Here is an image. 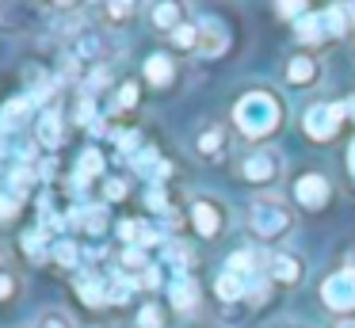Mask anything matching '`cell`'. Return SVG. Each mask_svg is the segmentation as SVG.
<instances>
[{
  "mask_svg": "<svg viewBox=\"0 0 355 328\" xmlns=\"http://www.w3.org/2000/svg\"><path fill=\"white\" fill-rule=\"evenodd\" d=\"M283 119H286V107L279 99V92L271 88H248L233 103V126L248 141H268L271 134H279Z\"/></svg>",
  "mask_w": 355,
  "mask_h": 328,
  "instance_id": "obj_1",
  "label": "cell"
},
{
  "mask_svg": "<svg viewBox=\"0 0 355 328\" xmlns=\"http://www.w3.org/2000/svg\"><path fill=\"white\" fill-rule=\"evenodd\" d=\"M245 221H248V233H252L256 241L275 244V241H283V236H291L294 210H291L286 198H279L275 191H268V195H256L252 202H248Z\"/></svg>",
  "mask_w": 355,
  "mask_h": 328,
  "instance_id": "obj_2",
  "label": "cell"
},
{
  "mask_svg": "<svg viewBox=\"0 0 355 328\" xmlns=\"http://www.w3.org/2000/svg\"><path fill=\"white\" fill-rule=\"evenodd\" d=\"M286 172V160L279 149H271V145H256V149H245L237 157V175L241 183H248V187H260L263 195H268L271 187H275L279 180H283Z\"/></svg>",
  "mask_w": 355,
  "mask_h": 328,
  "instance_id": "obj_3",
  "label": "cell"
},
{
  "mask_svg": "<svg viewBox=\"0 0 355 328\" xmlns=\"http://www.w3.org/2000/svg\"><path fill=\"white\" fill-rule=\"evenodd\" d=\"M321 305L340 320H355V267H336L321 279Z\"/></svg>",
  "mask_w": 355,
  "mask_h": 328,
  "instance_id": "obj_4",
  "label": "cell"
},
{
  "mask_svg": "<svg viewBox=\"0 0 355 328\" xmlns=\"http://www.w3.org/2000/svg\"><path fill=\"white\" fill-rule=\"evenodd\" d=\"M65 46H69V58L96 61V65H107V61L119 53L115 35H111V31H103V27H77Z\"/></svg>",
  "mask_w": 355,
  "mask_h": 328,
  "instance_id": "obj_5",
  "label": "cell"
},
{
  "mask_svg": "<svg viewBox=\"0 0 355 328\" xmlns=\"http://www.w3.org/2000/svg\"><path fill=\"white\" fill-rule=\"evenodd\" d=\"M187 225L195 229L199 241H218V236L225 233V225H230V214H225V206L218 202V198L199 195L187 206Z\"/></svg>",
  "mask_w": 355,
  "mask_h": 328,
  "instance_id": "obj_6",
  "label": "cell"
},
{
  "mask_svg": "<svg viewBox=\"0 0 355 328\" xmlns=\"http://www.w3.org/2000/svg\"><path fill=\"white\" fill-rule=\"evenodd\" d=\"M344 107L340 103H309L306 114H302V134L309 137V141L324 145L332 141V137L340 134V126H344Z\"/></svg>",
  "mask_w": 355,
  "mask_h": 328,
  "instance_id": "obj_7",
  "label": "cell"
},
{
  "mask_svg": "<svg viewBox=\"0 0 355 328\" xmlns=\"http://www.w3.org/2000/svg\"><path fill=\"white\" fill-rule=\"evenodd\" d=\"M263 275H268L275 286H298V282L306 279V259L291 248H275L268 256V264H263Z\"/></svg>",
  "mask_w": 355,
  "mask_h": 328,
  "instance_id": "obj_8",
  "label": "cell"
},
{
  "mask_svg": "<svg viewBox=\"0 0 355 328\" xmlns=\"http://www.w3.org/2000/svg\"><path fill=\"white\" fill-rule=\"evenodd\" d=\"M294 202L302 206V210H324V206L332 202V183L329 175L321 172H302L298 180H294Z\"/></svg>",
  "mask_w": 355,
  "mask_h": 328,
  "instance_id": "obj_9",
  "label": "cell"
},
{
  "mask_svg": "<svg viewBox=\"0 0 355 328\" xmlns=\"http://www.w3.org/2000/svg\"><path fill=\"white\" fill-rule=\"evenodd\" d=\"M230 42H233V35H230V27H225L222 19H214V15H207V19H199V58H207V61H214V58H222L225 50H230Z\"/></svg>",
  "mask_w": 355,
  "mask_h": 328,
  "instance_id": "obj_10",
  "label": "cell"
},
{
  "mask_svg": "<svg viewBox=\"0 0 355 328\" xmlns=\"http://www.w3.org/2000/svg\"><path fill=\"white\" fill-rule=\"evenodd\" d=\"M225 149H230V126L225 122H210L195 134V157L207 160V164H218L225 157Z\"/></svg>",
  "mask_w": 355,
  "mask_h": 328,
  "instance_id": "obj_11",
  "label": "cell"
},
{
  "mask_svg": "<svg viewBox=\"0 0 355 328\" xmlns=\"http://www.w3.org/2000/svg\"><path fill=\"white\" fill-rule=\"evenodd\" d=\"M199 297H202V290H199V282H195L191 271H176L168 279V302L176 313H191L195 305H199Z\"/></svg>",
  "mask_w": 355,
  "mask_h": 328,
  "instance_id": "obj_12",
  "label": "cell"
},
{
  "mask_svg": "<svg viewBox=\"0 0 355 328\" xmlns=\"http://www.w3.org/2000/svg\"><path fill=\"white\" fill-rule=\"evenodd\" d=\"M283 76H286V84L291 88H313L317 80H321V61L313 58V53H294L291 61H286V69H283Z\"/></svg>",
  "mask_w": 355,
  "mask_h": 328,
  "instance_id": "obj_13",
  "label": "cell"
},
{
  "mask_svg": "<svg viewBox=\"0 0 355 328\" xmlns=\"http://www.w3.org/2000/svg\"><path fill=\"white\" fill-rule=\"evenodd\" d=\"M141 73H146L149 88H172V80H176V61H172V53H149Z\"/></svg>",
  "mask_w": 355,
  "mask_h": 328,
  "instance_id": "obj_14",
  "label": "cell"
},
{
  "mask_svg": "<svg viewBox=\"0 0 355 328\" xmlns=\"http://www.w3.org/2000/svg\"><path fill=\"white\" fill-rule=\"evenodd\" d=\"M35 137H39L42 149H58V145H62V114H58V107L39 111V119H35Z\"/></svg>",
  "mask_w": 355,
  "mask_h": 328,
  "instance_id": "obj_15",
  "label": "cell"
},
{
  "mask_svg": "<svg viewBox=\"0 0 355 328\" xmlns=\"http://www.w3.org/2000/svg\"><path fill=\"white\" fill-rule=\"evenodd\" d=\"M294 38H298V42H306V46L324 42V38H329V27H324V15H321V12H309L306 19H298V23H294Z\"/></svg>",
  "mask_w": 355,
  "mask_h": 328,
  "instance_id": "obj_16",
  "label": "cell"
},
{
  "mask_svg": "<svg viewBox=\"0 0 355 328\" xmlns=\"http://www.w3.org/2000/svg\"><path fill=\"white\" fill-rule=\"evenodd\" d=\"M324 27H329V38H344L347 31L355 27V15H352V4H332L324 8Z\"/></svg>",
  "mask_w": 355,
  "mask_h": 328,
  "instance_id": "obj_17",
  "label": "cell"
},
{
  "mask_svg": "<svg viewBox=\"0 0 355 328\" xmlns=\"http://www.w3.org/2000/svg\"><path fill=\"white\" fill-rule=\"evenodd\" d=\"M77 294L85 305H92V309H100V305H107V279H88V275H77Z\"/></svg>",
  "mask_w": 355,
  "mask_h": 328,
  "instance_id": "obj_18",
  "label": "cell"
},
{
  "mask_svg": "<svg viewBox=\"0 0 355 328\" xmlns=\"http://www.w3.org/2000/svg\"><path fill=\"white\" fill-rule=\"evenodd\" d=\"M245 275H233V271H222L218 275V282H214V290H218V297L222 302H245Z\"/></svg>",
  "mask_w": 355,
  "mask_h": 328,
  "instance_id": "obj_19",
  "label": "cell"
},
{
  "mask_svg": "<svg viewBox=\"0 0 355 328\" xmlns=\"http://www.w3.org/2000/svg\"><path fill=\"white\" fill-rule=\"evenodd\" d=\"M153 27L157 31H164V35H172V31L180 27V23H184V8L180 4H153Z\"/></svg>",
  "mask_w": 355,
  "mask_h": 328,
  "instance_id": "obj_20",
  "label": "cell"
},
{
  "mask_svg": "<svg viewBox=\"0 0 355 328\" xmlns=\"http://www.w3.org/2000/svg\"><path fill=\"white\" fill-rule=\"evenodd\" d=\"M271 286H275V282H271L263 271L248 275V282H245V302H248V305H268V297H271Z\"/></svg>",
  "mask_w": 355,
  "mask_h": 328,
  "instance_id": "obj_21",
  "label": "cell"
},
{
  "mask_svg": "<svg viewBox=\"0 0 355 328\" xmlns=\"http://www.w3.org/2000/svg\"><path fill=\"white\" fill-rule=\"evenodd\" d=\"M225 271H233V275H256V271H263L260 267V256H256L252 248H241V252H233L230 259H225Z\"/></svg>",
  "mask_w": 355,
  "mask_h": 328,
  "instance_id": "obj_22",
  "label": "cell"
},
{
  "mask_svg": "<svg viewBox=\"0 0 355 328\" xmlns=\"http://www.w3.org/2000/svg\"><path fill=\"white\" fill-rule=\"evenodd\" d=\"M103 168H107V164H103V153L100 149H85V153H80V160H77V175H80V180H88V183L100 180Z\"/></svg>",
  "mask_w": 355,
  "mask_h": 328,
  "instance_id": "obj_23",
  "label": "cell"
},
{
  "mask_svg": "<svg viewBox=\"0 0 355 328\" xmlns=\"http://www.w3.org/2000/svg\"><path fill=\"white\" fill-rule=\"evenodd\" d=\"M80 229H85L88 236H100L103 229H107V206H85V218H80Z\"/></svg>",
  "mask_w": 355,
  "mask_h": 328,
  "instance_id": "obj_24",
  "label": "cell"
},
{
  "mask_svg": "<svg viewBox=\"0 0 355 328\" xmlns=\"http://www.w3.org/2000/svg\"><path fill=\"white\" fill-rule=\"evenodd\" d=\"M27 328H77V325H73V317L65 309H42Z\"/></svg>",
  "mask_w": 355,
  "mask_h": 328,
  "instance_id": "obj_25",
  "label": "cell"
},
{
  "mask_svg": "<svg viewBox=\"0 0 355 328\" xmlns=\"http://www.w3.org/2000/svg\"><path fill=\"white\" fill-rule=\"evenodd\" d=\"M24 248H27V256H31V259H50V256H54V244L46 241L42 229H35V233L24 236Z\"/></svg>",
  "mask_w": 355,
  "mask_h": 328,
  "instance_id": "obj_26",
  "label": "cell"
},
{
  "mask_svg": "<svg viewBox=\"0 0 355 328\" xmlns=\"http://www.w3.org/2000/svg\"><path fill=\"white\" fill-rule=\"evenodd\" d=\"M80 256H85V252H80V244L77 241H54V259L62 267H80Z\"/></svg>",
  "mask_w": 355,
  "mask_h": 328,
  "instance_id": "obj_27",
  "label": "cell"
},
{
  "mask_svg": "<svg viewBox=\"0 0 355 328\" xmlns=\"http://www.w3.org/2000/svg\"><path fill=\"white\" fill-rule=\"evenodd\" d=\"M172 46L176 50H199V23H180L172 31Z\"/></svg>",
  "mask_w": 355,
  "mask_h": 328,
  "instance_id": "obj_28",
  "label": "cell"
},
{
  "mask_svg": "<svg viewBox=\"0 0 355 328\" xmlns=\"http://www.w3.org/2000/svg\"><path fill=\"white\" fill-rule=\"evenodd\" d=\"M138 328H164V305L161 302H141Z\"/></svg>",
  "mask_w": 355,
  "mask_h": 328,
  "instance_id": "obj_29",
  "label": "cell"
},
{
  "mask_svg": "<svg viewBox=\"0 0 355 328\" xmlns=\"http://www.w3.org/2000/svg\"><path fill=\"white\" fill-rule=\"evenodd\" d=\"M31 180H35V172H31V168H16V172L8 175V191L19 198V202H24V198H27V191H31Z\"/></svg>",
  "mask_w": 355,
  "mask_h": 328,
  "instance_id": "obj_30",
  "label": "cell"
},
{
  "mask_svg": "<svg viewBox=\"0 0 355 328\" xmlns=\"http://www.w3.org/2000/svg\"><path fill=\"white\" fill-rule=\"evenodd\" d=\"M19 210H24V202H19L12 191H0V225H8V221L19 218Z\"/></svg>",
  "mask_w": 355,
  "mask_h": 328,
  "instance_id": "obj_31",
  "label": "cell"
},
{
  "mask_svg": "<svg viewBox=\"0 0 355 328\" xmlns=\"http://www.w3.org/2000/svg\"><path fill=\"white\" fill-rule=\"evenodd\" d=\"M77 126H96V103H92V96H80L77 99Z\"/></svg>",
  "mask_w": 355,
  "mask_h": 328,
  "instance_id": "obj_32",
  "label": "cell"
},
{
  "mask_svg": "<svg viewBox=\"0 0 355 328\" xmlns=\"http://www.w3.org/2000/svg\"><path fill=\"white\" fill-rule=\"evenodd\" d=\"M134 103H138V84H134V80L119 84V99H115V107H119V111H130Z\"/></svg>",
  "mask_w": 355,
  "mask_h": 328,
  "instance_id": "obj_33",
  "label": "cell"
},
{
  "mask_svg": "<svg viewBox=\"0 0 355 328\" xmlns=\"http://www.w3.org/2000/svg\"><path fill=\"white\" fill-rule=\"evenodd\" d=\"M161 282H164V275H161V267H157V264H149L146 271L138 275V286H141V290H157Z\"/></svg>",
  "mask_w": 355,
  "mask_h": 328,
  "instance_id": "obj_34",
  "label": "cell"
},
{
  "mask_svg": "<svg viewBox=\"0 0 355 328\" xmlns=\"http://www.w3.org/2000/svg\"><path fill=\"white\" fill-rule=\"evenodd\" d=\"M123 267H130V275H134V271L141 275V271L149 267V264H146V252H141V248H126V252H123Z\"/></svg>",
  "mask_w": 355,
  "mask_h": 328,
  "instance_id": "obj_35",
  "label": "cell"
},
{
  "mask_svg": "<svg viewBox=\"0 0 355 328\" xmlns=\"http://www.w3.org/2000/svg\"><path fill=\"white\" fill-rule=\"evenodd\" d=\"M275 15L298 23V19H306V15H309V4H302V0H298V4H275Z\"/></svg>",
  "mask_w": 355,
  "mask_h": 328,
  "instance_id": "obj_36",
  "label": "cell"
},
{
  "mask_svg": "<svg viewBox=\"0 0 355 328\" xmlns=\"http://www.w3.org/2000/svg\"><path fill=\"white\" fill-rule=\"evenodd\" d=\"M103 15H107L111 23H119V19H126V15H134V4H107Z\"/></svg>",
  "mask_w": 355,
  "mask_h": 328,
  "instance_id": "obj_37",
  "label": "cell"
},
{
  "mask_svg": "<svg viewBox=\"0 0 355 328\" xmlns=\"http://www.w3.org/2000/svg\"><path fill=\"white\" fill-rule=\"evenodd\" d=\"M103 195H107L111 202H119V198H126V183L123 180H107L103 183Z\"/></svg>",
  "mask_w": 355,
  "mask_h": 328,
  "instance_id": "obj_38",
  "label": "cell"
},
{
  "mask_svg": "<svg viewBox=\"0 0 355 328\" xmlns=\"http://www.w3.org/2000/svg\"><path fill=\"white\" fill-rule=\"evenodd\" d=\"M12 294H16V279L8 271H0V302H8Z\"/></svg>",
  "mask_w": 355,
  "mask_h": 328,
  "instance_id": "obj_39",
  "label": "cell"
},
{
  "mask_svg": "<svg viewBox=\"0 0 355 328\" xmlns=\"http://www.w3.org/2000/svg\"><path fill=\"white\" fill-rule=\"evenodd\" d=\"M340 107H344V119H347V122H355V96H347Z\"/></svg>",
  "mask_w": 355,
  "mask_h": 328,
  "instance_id": "obj_40",
  "label": "cell"
},
{
  "mask_svg": "<svg viewBox=\"0 0 355 328\" xmlns=\"http://www.w3.org/2000/svg\"><path fill=\"white\" fill-rule=\"evenodd\" d=\"M347 175H352V187H355V141H352V149H347Z\"/></svg>",
  "mask_w": 355,
  "mask_h": 328,
  "instance_id": "obj_41",
  "label": "cell"
},
{
  "mask_svg": "<svg viewBox=\"0 0 355 328\" xmlns=\"http://www.w3.org/2000/svg\"><path fill=\"white\" fill-rule=\"evenodd\" d=\"M336 328H355V320H336Z\"/></svg>",
  "mask_w": 355,
  "mask_h": 328,
  "instance_id": "obj_42",
  "label": "cell"
},
{
  "mask_svg": "<svg viewBox=\"0 0 355 328\" xmlns=\"http://www.w3.org/2000/svg\"><path fill=\"white\" fill-rule=\"evenodd\" d=\"M0 157H4V137H0Z\"/></svg>",
  "mask_w": 355,
  "mask_h": 328,
  "instance_id": "obj_43",
  "label": "cell"
},
{
  "mask_svg": "<svg viewBox=\"0 0 355 328\" xmlns=\"http://www.w3.org/2000/svg\"><path fill=\"white\" fill-rule=\"evenodd\" d=\"M0 271H4V267H0Z\"/></svg>",
  "mask_w": 355,
  "mask_h": 328,
  "instance_id": "obj_44",
  "label": "cell"
}]
</instances>
